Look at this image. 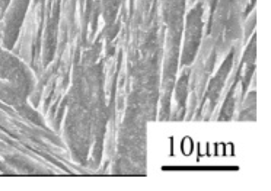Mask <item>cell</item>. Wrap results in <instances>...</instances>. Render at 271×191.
<instances>
[{
    "label": "cell",
    "instance_id": "6da1fadb",
    "mask_svg": "<svg viewBox=\"0 0 271 191\" xmlns=\"http://www.w3.org/2000/svg\"><path fill=\"white\" fill-rule=\"evenodd\" d=\"M192 151V142L190 138H185L182 142V151L185 155H190Z\"/></svg>",
    "mask_w": 271,
    "mask_h": 191
},
{
    "label": "cell",
    "instance_id": "7a4b0ae2",
    "mask_svg": "<svg viewBox=\"0 0 271 191\" xmlns=\"http://www.w3.org/2000/svg\"><path fill=\"white\" fill-rule=\"evenodd\" d=\"M232 151H233V148H232V145H227V146L226 147V148L224 149V151L226 152L227 155H231V154L232 153Z\"/></svg>",
    "mask_w": 271,
    "mask_h": 191
}]
</instances>
